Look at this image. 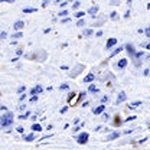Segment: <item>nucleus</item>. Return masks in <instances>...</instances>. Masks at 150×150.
Wrapping results in <instances>:
<instances>
[{
  "mask_svg": "<svg viewBox=\"0 0 150 150\" xmlns=\"http://www.w3.org/2000/svg\"><path fill=\"white\" fill-rule=\"evenodd\" d=\"M12 123H13V114L12 112H6V114L1 115V118H0L1 127H9V126H12Z\"/></svg>",
  "mask_w": 150,
  "mask_h": 150,
  "instance_id": "1",
  "label": "nucleus"
},
{
  "mask_svg": "<svg viewBox=\"0 0 150 150\" xmlns=\"http://www.w3.org/2000/svg\"><path fill=\"white\" fill-rule=\"evenodd\" d=\"M88 133H81L78 137H76V143H79V144H85L87 142H88Z\"/></svg>",
  "mask_w": 150,
  "mask_h": 150,
  "instance_id": "2",
  "label": "nucleus"
},
{
  "mask_svg": "<svg viewBox=\"0 0 150 150\" xmlns=\"http://www.w3.org/2000/svg\"><path fill=\"white\" fill-rule=\"evenodd\" d=\"M115 43H117V39H115V38H111V39H108V42H107V46H105V48H107V49H111Z\"/></svg>",
  "mask_w": 150,
  "mask_h": 150,
  "instance_id": "3",
  "label": "nucleus"
},
{
  "mask_svg": "<svg viewBox=\"0 0 150 150\" xmlns=\"http://www.w3.org/2000/svg\"><path fill=\"white\" fill-rule=\"evenodd\" d=\"M39 93H42V87H40V85H36L35 88L30 90V94H32L33 97H35V94H39Z\"/></svg>",
  "mask_w": 150,
  "mask_h": 150,
  "instance_id": "4",
  "label": "nucleus"
},
{
  "mask_svg": "<svg viewBox=\"0 0 150 150\" xmlns=\"http://www.w3.org/2000/svg\"><path fill=\"white\" fill-rule=\"evenodd\" d=\"M124 100H126V93H120L118 94V98H117V104H121Z\"/></svg>",
  "mask_w": 150,
  "mask_h": 150,
  "instance_id": "5",
  "label": "nucleus"
},
{
  "mask_svg": "<svg viewBox=\"0 0 150 150\" xmlns=\"http://www.w3.org/2000/svg\"><path fill=\"white\" fill-rule=\"evenodd\" d=\"M118 137H120V133L115 131V133H111V134L107 137V140H115V139H118Z\"/></svg>",
  "mask_w": 150,
  "mask_h": 150,
  "instance_id": "6",
  "label": "nucleus"
},
{
  "mask_svg": "<svg viewBox=\"0 0 150 150\" xmlns=\"http://www.w3.org/2000/svg\"><path fill=\"white\" fill-rule=\"evenodd\" d=\"M23 25H25L23 20H18V22L15 23V29H16V30H20V29L23 28Z\"/></svg>",
  "mask_w": 150,
  "mask_h": 150,
  "instance_id": "7",
  "label": "nucleus"
},
{
  "mask_svg": "<svg viewBox=\"0 0 150 150\" xmlns=\"http://www.w3.org/2000/svg\"><path fill=\"white\" fill-rule=\"evenodd\" d=\"M97 10H98V7H97V6H93V7H90V9H88V13H90L91 16H95Z\"/></svg>",
  "mask_w": 150,
  "mask_h": 150,
  "instance_id": "8",
  "label": "nucleus"
},
{
  "mask_svg": "<svg viewBox=\"0 0 150 150\" xmlns=\"http://www.w3.org/2000/svg\"><path fill=\"white\" fill-rule=\"evenodd\" d=\"M91 81H94V74L91 72V74H88L85 78H84V82H91Z\"/></svg>",
  "mask_w": 150,
  "mask_h": 150,
  "instance_id": "9",
  "label": "nucleus"
},
{
  "mask_svg": "<svg viewBox=\"0 0 150 150\" xmlns=\"http://www.w3.org/2000/svg\"><path fill=\"white\" fill-rule=\"evenodd\" d=\"M103 111H104V104H101L100 107H97V108L94 110V112H95V114H101Z\"/></svg>",
  "mask_w": 150,
  "mask_h": 150,
  "instance_id": "10",
  "label": "nucleus"
},
{
  "mask_svg": "<svg viewBox=\"0 0 150 150\" xmlns=\"http://www.w3.org/2000/svg\"><path fill=\"white\" fill-rule=\"evenodd\" d=\"M126 65H127V59H126V58H124V59H121V61L118 62V68H124Z\"/></svg>",
  "mask_w": 150,
  "mask_h": 150,
  "instance_id": "11",
  "label": "nucleus"
},
{
  "mask_svg": "<svg viewBox=\"0 0 150 150\" xmlns=\"http://www.w3.org/2000/svg\"><path fill=\"white\" fill-rule=\"evenodd\" d=\"M126 49L129 51V54H130V56L134 55V49H133V46H131V45H126Z\"/></svg>",
  "mask_w": 150,
  "mask_h": 150,
  "instance_id": "12",
  "label": "nucleus"
},
{
  "mask_svg": "<svg viewBox=\"0 0 150 150\" xmlns=\"http://www.w3.org/2000/svg\"><path fill=\"white\" fill-rule=\"evenodd\" d=\"M23 12L25 13H32V12H36V9H33V7H25Z\"/></svg>",
  "mask_w": 150,
  "mask_h": 150,
  "instance_id": "13",
  "label": "nucleus"
},
{
  "mask_svg": "<svg viewBox=\"0 0 150 150\" xmlns=\"http://www.w3.org/2000/svg\"><path fill=\"white\" fill-rule=\"evenodd\" d=\"M121 51H123V46H120V48H117V49H115V51H112L111 56H115V55H117V54H120V52H121Z\"/></svg>",
  "mask_w": 150,
  "mask_h": 150,
  "instance_id": "14",
  "label": "nucleus"
},
{
  "mask_svg": "<svg viewBox=\"0 0 150 150\" xmlns=\"http://www.w3.org/2000/svg\"><path fill=\"white\" fill-rule=\"evenodd\" d=\"M88 91H90V93H97L98 90H97L95 85H90V87H88Z\"/></svg>",
  "mask_w": 150,
  "mask_h": 150,
  "instance_id": "15",
  "label": "nucleus"
},
{
  "mask_svg": "<svg viewBox=\"0 0 150 150\" xmlns=\"http://www.w3.org/2000/svg\"><path fill=\"white\" fill-rule=\"evenodd\" d=\"M32 130H33V131H40V130H42V127H40L39 124H33V127H32Z\"/></svg>",
  "mask_w": 150,
  "mask_h": 150,
  "instance_id": "16",
  "label": "nucleus"
},
{
  "mask_svg": "<svg viewBox=\"0 0 150 150\" xmlns=\"http://www.w3.org/2000/svg\"><path fill=\"white\" fill-rule=\"evenodd\" d=\"M67 15H68V10H62V12L58 13V16H61V18H64V16H67Z\"/></svg>",
  "mask_w": 150,
  "mask_h": 150,
  "instance_id": "17",
  "label": "nucleus"
},
{
  "mask_svg": "<svg viewBox=\"0 0 150 150\" xmlns=\"http://www.w3.org/2000/svg\"><path fill=\"white\" fill-rule=\"evenodd\" d=\"M25 140H26V142H32V140H35V136H33V134H29Z\"/></svg>",
  "mask_w": 150,
  "mask_h": 150,
  "instance_id": "18",
  "label": "nucleus"
},
{
  "mask_svg": "<svg viewBox=\"0 0 150 150\" xmlns=\"http://www.w3.org/2000/svg\"><path fill=\"white\" fill-rule=\"evenodd\" d=\"M140 104H142L140 101H134V103H133V104H131V105H130V108H134V107H139Z\"/></svg>",
  "mask_w": 150,
  "mask_h": 150,
  "instance_id": "19",
  "label": "nucleus"
},
{
  "mask_svg": "<svg viewBox=\"0 0 150 150\" xmlns=\"http://www.w3.org/2000/svg\"><path fill=\"white\" fill-rule=\"evenodd\" d=\"M29 115H30V112H29V111H26L25 114H23V115H20V118H22V120H26V118H28Z\"/></svg>",
  "mask_w": 150,
  "mask_h": 150,
  "instance_id": "20",
  "label": "nucleus"
},
{
  "mask_svg": "<svg viewBox=\"0 0 150 150\" xmlns=\"http://www.w3.org/2000/svg\"><path fill=\"white\" fill-rule=\"evenodd\" d=\"M91 33H93V30H91V29H87V30L84 32V36H91Z\"/></svg>",
  "mask_w": 150,
  "mask_h": 150,
  "instance_id": "21",
  "label": "nucleus"
},
{
  "mask_svg": "<svg viewBox=\"0 0 150 150\" xmlns=\"http://www.w3.org/2000/svg\"><path fill=\"white\" fill-rule=\"evenodd\" d=\"M25 90H26V87H25V85H22V87H19L18 88V93H20V94L25 93Z\"/></svg>",
  "mask_w": 150,
  "mask_h": 150,
  "instance_id": "22",
  "label": "nucleus"
},
{
  "mask_svg": "<svg viewBox=\"0 0 150 150\" xmlns=\"http://www.w3.org/2000/svg\"><path fill=\"white\" fill-rule=\"evenodd\" d=\"M84 15H85V12H76V13H75V16H76V18H82Z\"/></svg>",
  "mask_w": 150,
  "mask_h": 150,
  "instance_id": "23",
  "label": "nucleus"
},
{
  "mask_svg": "<svg viewBox=\"0 0 150 150\" xmlns=\"http://www.w3.org/2000/svg\"><path fill=\"white\" fill-rule=\"evenodd\" d=\"M85 25V22H84V19H81V20H78V23H76V26H84Z\"/></svg>",
  "mask_w": 150,
  "mask_h": 150,
  "instance_id": "24",
  "label": "nucleus"
},
{
  "mask_svg": "<svg viewBox=\"0 0 150 150\" xmlns=\"http://www.w3.org/2000/svg\"><path fill=\"white\" fill-rule=\"evenodd\" d=\"M144 33H146V36H149V38H150V26L144 29Z\"/></svg>",
  "mask_w": 150,
  "mask_h": 150,
  "instance_id": "25",
  "label": "nucleus"
},
{
  "mask_svg": "<svg viewBox=\"0 0 150 150\" xmlns=\"http://www.w3.org/2000/svg\"><path fill=\"white\" fill-rule=\"evenodd\" d=\"M61 90H68V84H62L61 85Z\"/></svg>",
  "mask_w": 150,
  "mask_h": 150,
  "instance_id": "26",
  "label": "nucleus"
},
{
  "mask_svg": "<svg viewBox=\"0 0 150 150\" xmlns=\"http://www.w3.org/2000/svg\"><path fill=\"white\" fill-rule=\"evenodd\" d=\"M22 36V32H16L15 35H13V38H20Z\"/></svg>",
  "mask_w": 150,
  "mask_h": 150,
  "instance_id": "27",
  "label": "nucleus"
},
{
  "mask_svg": "<svg viewBox=\"0 0 150 150\" xmlns=\"http://www.w3.org/2000/svg\"><path fill=\"white\" fill-rule=\"evenodd\" d=\"M107 100H108V97H103V98H101V103L104 104V103H107Z\"/></svg>",
  "mask_w": 150,
  "mask_h": 150,
  "instance_id": "28",
  "label": "nucleus"
},
{
  "mask_svg": "<svg viewBox=\"0 0 150 150\" xmlns=\"http://www.w3.org/2000/svg\"><path fill=\"white\" fill-rule=\"evenodd\" d=\"M84 98H85V93L79 94V101H81V100H84Z\"/></svg>",
  "mask_w": 150,
  "mask_h": 150,
  "instance_id": "29",
  "label": "nucleus"
},
{
  "mask_svg": "<svg viewBox=\"0 0 150 150\" xmlns=\"http://www.w3.org/2000/svg\"><path fill=\"white\" fill-rule=\"evenodd\" d=\"M111 19H117V12H112L111 13Z\"/></svg>",
  "mask_w": 150,
  "mask_h": 150,
  "instance_id": "30",
  "label": "nucleus"
},
{
  "mask_svg": "<svg viewBox=\"0 0 150 150\" xmlns=\"http://www.w3.org/2000/svg\"><path fill=\"white\" fill-rule=\"evenodd\" d=\"M79 4H81V3H79V1H76V3H74V6H72V7L76 9V7H79Z\"/></svg>",
  "mask_w": 150,
  "mask_h": 150,
  "instance_id": "31",
  "label": "nucleus"
},
{
  "mask_svg": "<svg viewBox=\"0 0 150 150\" xmlns=\"http://www.w3.org/2000/svg\"><path fill=\"white\" fill-rule=\"evenodd\" d=\"M36 100H38V97H36V95H35V97H32V98H30V103H35Z\"/></svg>",
  "mask_w": 150,
  "mask_h": 150,
  "instance_id": "32",
  "label": "nucleus"
},
{
  "mask_svg": "<svg viewBox=\"0 0 150 150\" xmlns=\"http://www.w3.org/2000/svg\"><path fill=\"white\" fill-rule=\"evenodd\" d=\"M129 16H130V12H129V10H127V12H126V13H124V18L127 19V18H129Z\"/></svg>",
  "mask_w": 150,
  "mask_h": 150,
  "instance_id": "33",
  "label": "nucleus"
},
{
  "mask_svg": "<svg viewBox=\"0 0 150 150\" xmlns=\"http://www.w3.org/2000/svg\"><path fill=\"white\" fill-rule=\"evenodd\" d=\"M6 36H7V33L6 32H1V39H4Z\"/></svg>",
  "mask_w": 150,
  "mask_h": 150,
  "instance_id": "34",
  "label": "nucleus"
},
{
  "mask_svg": "<svg viewBox=\"0 0 150 150\" xmlns=\"http://www.w3.org/2000/svg\"><path fill=\"white\" fill-rule=\"evenodd\" d=\"M134 118H136V115H131V117H129V118H127V121H131V120H134Z\"/></svg>",
  "mask_w": 150,
  "mask_h": 150,
  "instance_id": "35",
  "label": "nucleus"
},
{
  "mask_svg": "<svg viewBox=\"0 0 150 150\" xmlns=\"http://www.w3.org/2000/svg\"><path fill=\"white\" fill-rule=\"evenodd\" d=\"M69 19H71V18H65V19H62V23H67V22H68Z\"/></svg>",
  "mask_w": 150,
  "mask_h": 150,
  "instance_id": "36",
  "label": "nucleus"
},
{
  "mask_svg": "<svg viewBox=\"0 0 150 150\" xmlns=\"http://www.w3.org/2000/svg\"><path fill=\"white\" fill-rule=\"evenodd\" d=\"M25 98H26V95H25V94H22V95H20V101H23Z\"/></svg>",
  "mask_w": 150,
  "mask_h": 150,
  "instance_id": "37",
  "label": "nucleus"
},
{
  "mask_svg": "<svg viewBox=\"0 0 150 150\" xmlns=\"http://www.w3.org/2000/svg\"><path fill=\"white\" fill-rule=\"evenodd\" d=\"M103 118L104 120H108V114H103Z\"/></svg>",
  "mask_w": 150,
  "mask_h": 150,
  "instance_id": "38",
  "label": "nucleus"
},
{
  "mask_svg": "<svg viewBox=\"0 0 150 150\" xmlns=\"http://www.w3.org/2000/svg\"><path fill=\"white\" fill-rule=\"evenodd\" d=\"M23 130H25L23 127H18V131H19V133H23Z\"/></svg>",
  "mask_w": 150,
  "mask_h": 150,
  "instance_id": "39",
  "label": "nucleus"
},
{
  "mask_svg": "<svg viewBox=\"0 0 150 150\" xmlns=\"http://www.w3.org/2000/svg\"><path fill=\"white\" fill-rule=\"evenodd\" d=\"M136 56H137V58H139V56H143V52H137V54H136Z\"/></svg>",
  "mask_w": 150,
  "mask_h": 150,
  "instance_id": "40",
  "label": "nucleus"
},
{
  "mask_svg": "<svg viewBox=\"0 0 150 150\" xmlns=\"http://www.w3.org/2000/svg\"><path fill=\"white\" fill-rule=\"evenodd\" d=\"M146 48H147V49L150 51V43H147V45H146Z\"/></svg>",
  "mask_w": 150,
  "mask_h": 150,
  "instance_id": "41",
  "label": "nucleus"
},
{
  "mask_svg": "<svg viewBox=\"0 0 150 150\" xmlns=\"http://www.w3.org/2000/svg\"><path fill=\"white\" fill-rule=\"evenodd\" d=\"M147 9H149V10H150V3H149V4H147Z\"/></svg>",
  "mask_w": 150,
  "mask_h": 150,
  "instance_id": "42",
  "label": "nucleus"
},
{
  "mask_svg": "<svg viewBox=\"0 0 150 150\" xmlns=\"http://www.w3.org/2000/svg\"><path fill=\"white\" fill-rule=\"evenodd\" d=\"M149 127H150V124H149Z\"/></svg>",
  "mask_w": 150,
  "mask_h": 150,
  "instance_id": "43",
  "label": "nucleus"
}]
</instances>
